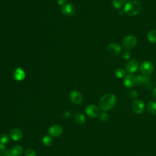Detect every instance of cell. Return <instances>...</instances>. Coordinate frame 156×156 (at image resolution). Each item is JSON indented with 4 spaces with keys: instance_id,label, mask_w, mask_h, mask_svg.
<instances>
[{
    "instance_id": "4fadbf2b",
    "label": "cell",
    "mask_w": 156,
    "mask_h": 156,
    "mask_svg": "<svg viewBox=\"0 0 156 156\" xmlns=\"http://www.w3.org/2000/svg\"><path fill=\"white\" fill-rule=\"evenodd\" d=\"M135 76H134L132 74H126L123 79V83L124 87L127 88H130L133 87L135 85Z\"/></svg>"
},
{
    "instance_id": "9c48e42d",
    "label": "cell",
    "mask_w": 156,
    "mask_h": 156,
    "mask_svg": "<svg viewBox=\"0 0 156 156\" xmlns=\"http://www.w3.org/2000/svg\"><path fill=\"white\" fill-rule=\"evenodd\" d=\"M107 50L112 55H118L121 53L122 48L118 43H110L107 46Z\"/></svg>"
},
{
    "instance_id": "44dd1931",
    "label": "cell",
    "mask_w": 156,
    "mask_h": 156,
    "mask_svg": "<svg viewBox=\"0 0 156 156\" xmlns=\"http://www.w3.org/2000/svg\"><path fill=\"white\" fill-rule=\"evenodd\" d=\"M115 74L116 77L119 79L124 78L126 75V71L124 69H123L122 68H119L116 69V71L115 72Z\"/></svg>"
},
{
    "instance_id": "484cf974",
    "label": "cell",
    "mask_w": 156,
    "mask_h": 156,
    "mask_svg": "<svg viewBox=\"0 0 156 156\" xmlns=\"http://www.w3.org/2000/svg\"><path fill=\"white\" fill-rule=\"evenodd\" d=\"M130 56H131V53L127 50L124 51L122 53V57L126 60H129V58H130Z\"/></svg>"
},
{
    "instance_id": "ffe728a7",
    "label": "cell",
    "mask_w": 156,
    "mask_h": 156,
    "mask_svg": "<svg viewBox=\"0 0 156 156\" xmlns=\"http://www.w3.org/2000/svg\"><path fill=\"white\" fill-rule=\"evenodd\" d=\"M112 4L115 9H120L124 6L125 1L124 0H112Z\"/></svg>"
},
{
    "instance_id": "4dcf8cb0",
    "label": "cell",
    "mask_w": 156,
    "mask_h": 156,
    "mask_svg": "<svg viewBox=\"0 0 156 156\" xmlns=\"http://www.w3.org/2000/svg\"><path fill=\"white\" fill-rule=\"evenodd\" d=\"M118 13H119V15H122V14H124V10H119V11L118 12Z\"/></svg>"
},
{
    "instance_id": "603a6c76",
    "label": "cell",
    "mask_w": 156,
    "mask_h": 156,
    "mask_svg": "<svg viewBox=\"0 0 156 156\" xmlns=\"http://www.w3.org/2000/svg\"><path fill=\"white\" fill-rule=\"evenodd\" d=\"M9 141V137L7 135L4 133L0 135V143L5 144Z\"/></svg>"
},
{
    "instance_id": "83f0119b",
    "label": "cell",
    "mask_w": 156,
    "mask_h": 156,
    "mask_svg": "<svg viewBox=\"0 0 156 156\" xmlns=\"http://www.w3.org/2000/svg\"><path fill=\"white\" fill-rule=\"evenodd\" d=\"M6 151V148L4 144L0 143V156L5 155Z\"/></svg>"
},
{
    "instance_id": "8fae6325",
    "label": "cell",
    "mask_w": 156,
    "mask_h": 156,
    "mask_svg": "<svg viewBox=\"0 0 156 156\" xmlns=\"http://www.w3.org/2000/svg\"><path fill=\"white\" fill-rule=\"evenodd\" d=\"M69 99L73 104H79L83 101V96L80 92L74 90L69 94Z\"/></svg>"
},
{
    "instance_id": "1f68e13d",
    "label": "cell",
    "mask_w": 156,
    "mask_h": 156,
    "mask_svg": "<svg viewBox=\"0 0 156 156\" xmlns=\"http://www.w3.org/2000/svg\"><path fill=\"white\" fill-rule=\"evenodd\" d=\"M124 1H125V2H128L129 1V0H124Z\"/></svg>"
},
{
    "instance_id": "52a82bcc",
    "label": "cell",
    "mask_w": 156,
    "mask_h": 156,
    "mask_svg": "<svg viewBox=\"0 0 156 156\" xmlns=\"http://www.w3.org/2000/svg\"><path fill=\"white\" fill-rule=\"evenodd\" d=\"M138 66V63L135 59H130L126 62L125 65V70L129 74H132L136 71Z\"/></svg>"
},
{
    "instance_id": "8992f818",
    "label": "cell",
    "mask_w": 156,
    "mask_h": 156,
    "mask_svg": "<svg viewBox=\"0 0 156 156\" xmlns=\"http://www.w3.org/2000/svg\"><path fill=\"white\" fill-rule=\"evenodd\" d=\"M151 79L147 76L144 75H138L135 77V85H143L147 88L152 87V83H151Z\"/></svg>"
},
{
    "instance_id": "e0dca14e",
    "label": "cell",
    "mask_w": 156,
    "mask_h": 156,
    "mask_svg": "<svg viewBox=\"0 0 156 156\" xmlns=\"http://www.w3.org/2000/svg\"><path fill=\"white\" fill-rule=\"evenodd\" d=\"M74 120L75 121L79 124H82L83 123H85V121H86V118L85 116V115L80 112H77L74 115Z\"/></svg>"
},
{
    "instance_id": "f546056e",
    "label": "cell",
    "mask_w": 156,
    "mask_h": 156,
    "mask_svg": "<svg viewBox=\"0 0 156 156\" xmlns=\"http://www.w3.org/2000/svg\"><path fill=\"white\" fill-rule=\"evenodd\" d=\"M152 96L154 99H156V88H154L152 91Z\"/></svg>"
},
{
    "instance_id": "3957f363",
    "label": "cell",
    "mask_w": 156,
    "mask_h": 156,
    "mask_svg": "<svg viewBox=\"0 0 156 156\" xmlns=\"http://www.w3.org/2000/svg\"><path fill=\"white\" fill-rule=\"evenodd\" d=\"M137 44V38L132 35L126 36L122 41V46L123 48L129 51L133 49Z\"/></svg>"
},
{
    "instance_id": "cb8c5ba5",
    "label": "cell",
    "mask_w": 156,
    "mask_h": 156,
    "mask_svg": "<svg viewBox=\"0 0 156 156\" xmlns=\"http://www.w3.org/2000/svg\"><path fill=\"white\" fill-rule=\"evenodd\" d=\"M99 119L103 122H107L108 120V115L107 113L105 112H102L100 115H99Z\"/></svg>"
},
{
    "instance_id": "7a4b0ae2",
    "label": "cell",
    "mask_w": 156,
    "mask_h": 156,
    "mask_svg": "<svg viewBox=\"0 0 156 156\" xmlns=\"http://www.w3.org/2000/svg\"><path fill=\"white\" fill-rule=\"evenodd\" d=\"M123 10L124 13L127 16H134L140 13L141 10V5L138 1H129L125 3Z\"/></svg>"
},
{
    "instance_id": "5bb4252c",
    "label": "cell",
    "mask_w": 156,
    "mask_h": 156,
    "mask_svg": "<svg viewBox=\"0 0 156 156\" xmlns=\"http://www.w3.org/2000/svg\"><path fill=\"white\" fill-rule=\"evenodd\" d=\"M61 11L66 15H72L75 12L74 6L70 3H66L61 7Z\"/></svg>"
},
{
    "instance_id": "d6986e66",
    "label": "cell",
    "mask_w": 156,
    "mask_h": 156,
    "mask_svg": "<svg viewBox=\"0 0 156 156\" xmlns=\"http://www.w3.org/2000/svg\"><path fill=\"white\" fill-rule=\"evenodd\" d=\"M148 41L152 43H156V30H151L147 34Z\"/></svg>"
},
{
    "instance_id": "6da1fadb",
    "label": "cell",
    "mask_w": 156,
    "mask_h": 156,
    "mask_svg": "<svg viewBox=\"0 0 156 156\" xmlns=\"http://www.w3.org/2000/svg\"><path fill=\"white\" fill-rule=\"evenodd\" d=\"M117 102L116 96L112 93L104 94L98 102L99 108L103 111H108L113 108Z\"/></svg>"
},
{
    "instance_id": "277c9868",
    "label": "cell",
    "mask_w": 156,
    "mask_h": 156,
    "mask_svg": "<svg viewBox=\"0 0 156 156\" xmlns=\"http://www.w3.org/2000/svg\"><path fill=\"white\" fill-rule=\"evenodd\" d=\"M140 69L144 76H149L154 71V65L149 61H144L141 63L140 66Z\"/></svg>"
},
{
    "instance_id": "7402d4cb",
    "label": "cell",
    "mask_w": 156,
    "mask_h": 156,
    "mask_svg": "<svg viewBox=\"0 0 156 156\" xmlns=\"http://www.w3.org/2000/svg\"><path fill=\"white\" fill-rule=\"evenodd\" d=\"M52 142V140L49 135H45L42 138V143L44 146H48L51 144Z\"/></svg>"
},
{
    "instance_id": "9a60e30c",
    "label": "cell",
    "mask_w": 156,
    "mask_h": 156,
    "mask_svg": "<svg viewBox=\"0 0 156 156\" xmlns=\"http://www.w3.org/2000/svg\"><path fill=\"white\" fill-rule=\"evenodd\" d=\"M23 136L22 131L17 128L13 129L10 132V137L14 141L20 140Z\"/></svg>"
},
{
    "instance_id": "30bf717a",
    "label": "cell",
    "mask_w": 156,
    "mask_h": 156,
    "mask_svg": "<svg viewBox=\"0 0 156 156\" xmlns=\"http://www.w3.org/2000/svg\"><path fill=\"white\" fill-rule=\"evenodd\" d=\"M63 132L62 127L58 124H55L49 127L48 130L49 135L52 137H58Z\"/></svg>"
},
{
    "instance_id": "ba28073f",
    "label": "cell",
    "mask_w": 156,
    "mask_h": 156,
    "mask_svg": "<svg viewBox=\"0 0 156 156\" xmlns=\"http://www.w3.org/2000/svg\"><path fill=\"white\" fill-rule=\"evenodd\" d=\"M85 110L87 115L91 118H95L98 117V115H99V108L97 106L93 105V104L87 105L86 107Z\"/></svg>"
},
{
    "instance_id": "4316f807",
    "label": "cell",
    "mask_w": 156,
    "mask_h": 156,
    "mask_svg": "<svg viewBox=\"0 0 156 156\" xmlns=\"http://www.w3.org/2000/svg\"><path fill=\"white\" fill-rule=\"evenodd\" d=\"M138 96V93L136 90H132L129 92V96L131 99H135Z\"/></svg>"
},
{
    "instance_id": "7c38bea8",
    "label": "cell",
    "mask_w": 156,
    "mask_h": 156,
    "mask_svg": "<svg viewBox=\"0 0 156 156\" xmlns=\"http://www.w3.org/2000/svg\"><path fill=\"white\" fill-rule=\"evenodd\" d=\"M23 153V148L20 145H16L7 150L5 156H21Z\"/></svg>"
},
{
    "instance_id": "5b68a950",
    "label": "cell",
    "mask_w": 156,
    "mask_h": 156,
    "mask_svg": "<svg viewBox=\"0 0 156 156\" xmlns=\"http://www.w3.org/2000/svg\"><path fill=\"white\" fill-rule=\"evenodd\" d=\"M132 109L135 114H141L145 109V104L144 101L140 99H135L132 104Z\"/></svg>"
},
{
    "instance_id": "d4e9b609",
    "label": "cell",
    "mask_w": 156,
    "mask_h": 156,
    "mask_svg": "<svg viewBox=\"0 0 156 156\" xmlns=\"http://www.w3.org/2000/svg\"><path fill=\"white\" fill-rule=\"evenodd\" d=\"M25 156H36L35 151L32 149H27L24 152Z\"/></svg>"
},
{
    "instance_id": "f1b7e54d",
    "label": "cell",
    "mask_w": 156,
    "mask_h": 156,
    "mask_svg": "<svg viewBox=\"0 0 156 156\" xmlns=\"http://www.w3.org/2000/svg\"><path fill=\"white\" fill-rule=\"evenodd\" d=\"M66 1H67V0H57L58 4L60 5H62V6H63L65 4H66Z\"/></svg>"
},
{
    "instance_id": "2e32d148",
    "label": "cell",
    "mask_w": 156,
    "mask_h": 156,
    "mask_svg": "<svg viewBox=\"0 0 156 156\" xmlns=\"http://www.w3.org/2000/svg\"><path fill=\"white\" fill-rule=\"evenodd\" d=\"M26 76L24 71L21 68H18L15 69L13 72V77L15 80L18 81L23 80Z\"/></svg>"
},
{
    "instance_id": "ac0fdd59",
    "label": "cell",
    "mask_w": 156,
    "mask_h": 156,
    "mask_svg": "<svg viewBox=\"0 0 156 156\" xmlns=\"http://www.w3.org/2000/svg\"><path fill=\"white\" fill-rule=\"evenodd\" d=\"M147 109L149 113L156 115V101H150L147 104Z\"/></svg>"
}]
</instances>
